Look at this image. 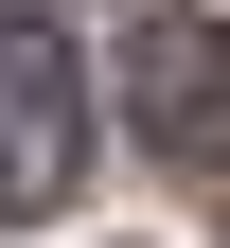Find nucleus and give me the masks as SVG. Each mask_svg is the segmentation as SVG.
<instances>
[{
    "mask_svg": "<svg viewBox=\"0 0 230 248\" xmlns=\"http://www.w3.org/2000/svg\"><path fill=\"white\" fill-rule=\"evenodd\" d=\"M124 124H142L177 177H230V18H124Z\"/></svg>",
    "mask_w": 230,
    "mask_h": 248,
    "instance_id": "nucleus-2",
    "label": "nucleus"
},
{
    "mask_svg": "<svg viewBox=\"0 0 230 248\" xmlns=\"http://www.w3.org/2000/svg\"><path fill=\"white\" fill-rule=\"evenodd\" d=\"M71 177H89V89L36 0H0V213L36 231V213H71Z\"/></svg>",
    "mask_w": 230,
    "mask_h": 248,
    "instance_id": "nucleus-1",
    "label": "nucleus"
}]
</instances>
